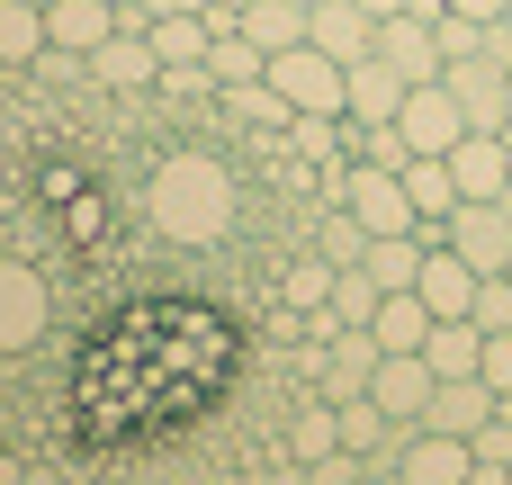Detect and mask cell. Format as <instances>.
I'll return each instance as SVG.
<instances>
[{
  "label": "cell",
  "mask_w": 512,
  "mask_h": 485,
  "mask_svg": "<svg viewBox=\"0 0 512 485\" xmlns=\"http://www.w3.org/2000/svg\"><path fill=\"white\" fill-rule=\"evenodd\" d=\"M432 234H450V252H459L477 279L512 261V207H504V198H459V207H450Z\"/></svg>",
  "instance_id": "obj_1"
},
{
  "label": "cell",
  "mask_w": 512,
  "mask_h": 485,
  "mask_svg": "<svg viewBox=\"0 0 512 485\" xmlns=\"http://www.w3.org/2000/svg\"><path fill=\"white\" fill-rule=\"evenodd\" d=\"M441 81H450V99H459L468 126H504L512 117V63L504 54H486V45H477V54H450Z\"/></svg>",
  "instance_id": "obj_2"
},
{
  "label": "cell",
  "mask_w": 512,
  "mask_h": 485,
  "mask_svg": "<svg viewBox=\"0 0 512 485\" xmlns=\"http://www.w3.org/2000/svg\"><path fill=\"white\" fill-rule=\"evenodd\" d=\"M387 468H396L405 485H468V477H477V450H468L459 432H432V423H414V432H396Z\"/></svg>",
  "instance_id": "obj_3"
},
{
  "label": "cell",
  "mask_w": 512,
  "mask_h": 485,
  "mask_svg": "<svg viewBox=\"0 0 512 485\" xmlns=\"http://www.w3.org/2000/svg\"><path fill=\"white\" fill-rule=\"evenodd\" d=\"M153 216H162L171 234H216V225H225V189H216V171L171 162V171L153 180Z\"/></svg>",
  "instance_id": "obj_4"
},
{
  "label": "cell",
  "mask_w": 512,
  "mask_h": 485,
  "mask_svg": "<svg viewBox=\"0 0 512 485\" xmlns=\"http://www.w3.org/2000/svg\"><path fill=\"white\" fill-rule=\"evenodd\" d=\"M270 90H279L288 108L342 117V63H333L324 45H288V54H270Z\"/></svg>",
  "instance_id": "obj_5"
},
{
  "label": "cell",
  "mask_w": 512,
  "mask_h": 485,
  "mask_svg": "<svg viewBox=\"0 0 512 485\" xmlns=\"http://www.w3.org/2000/svg\"><path fill=\"white\" fill-rule=\"evenodd\" d=\"M432 387H441V369L423 360V351H378V369H369V396H378V414L387 423H423L432 414Z\"/></svg>",
  "instance_id": "obj_6"
},
{
  "label": "cell",
  "mask_w": 512,
  "mask_h": 485,
  "mask_svg": "<svg viewBox=\"0 0 512 485\" xmlns=\"http://www.w3.org/2000/svg\"><path fill=\"white\" fill-rule=\"evenodd\" d=\"M405 90H414V81H405L387 54H360V63H342V117H351V126H396Z\"/></svg>",
  "instance_id": "obj_7"
},
{
  "label": "cell",
  "mask_w": 512,
  "mask_h": 485,
  "mask_svg": "<svg viewBox=\"0 0 512 485\" xmlns=\"http://www.w3.org/2000/svg\"><path fill=\"white\" fill-rule=\"evenodd\" d=\"M396 135H405V153H450V144L468 135V117H459L450 81H414V90H405V108H396Z\"/></svg>",
  "instance_id": "obj_8"
},
{
  "label": "cell",
  "mask_w": 512,
  "mask_h": 485,
  "mask_svg": "<svg viewBox=\"0 0 512 485\" xmlns=\"http://www.w3.org/2000/svg\"><path fill=\"white\" fill-rule=\"evenodd\" d=\"M315 351H324V396H360L369 369H378V333H369V324H333V315H315Z\"/></svg>",
  "instance_id": "obj_9"
},
{
  "label": "cell",
  "mask_w": 512,
  "mask_h": 485,
  "mask_svg": "<svg viewBox=\"0 0 512 485\" xmlns=\"http://www.w3.org/2000/svg\"><path fill=\"white\" fill-rule=\"evenodd\" d=\"M45 324H54V297H45V279H36L27 261H0V351H27V342H45Z\"/></svg>",
  "instance_id": "obj_10"
},
{
  "label": "cell",
  "mask_w": 512,
  "mask_h": 485,
  "mask_svg": "<svg viewBox=\"0 0 512 485\" xmlns=\"http://www.w3.org/2000/svg\"><path fill=\"white\" fill-rule=\"evenodd\" d=\"M81 72H90L99 90H117V99H126V90H153L162 54H153V36H144V27H117L108 45H90V54H81Z\"/></svg>",
  "instance_id": "obj_11"
},
{
  "label": "cell",
  "mask_w": 512,
  "mask_h": 485,
  "mask_svg": "<svg viewBox=\"0 0 512 485\" xmlns=\"http://www.w3.org/2000/svg\"><path fill=\"white\" fill-rule=\"evenodd\" d=\"M414 297L432 306V315H468L477 306V270L450 252V234H432L423 225V270H414Z\"/></svg>",
  "instance_id": "obj_12"
},
{
  "label": "cell",
  "mask_w": 512,
  "mask_h": 485,
  "mask_svg": "<svg viewBox=\"0 0 512 485\" xmlns=\"http://www.w3.org/2000/svg\"><path fill=\"white\" fill-rule=\"evenodd\" d=\"M450 180H459V198H504V189H512L504 126H468V135L450 144Z\"/></svg>",
  "instance_id": "obj_13"
},
{
  "label": "cell",
  "mask_w": 512,
  "mask_h": 485,
  "mask_svg": "<svg viewBox=\"0 0 512 485\" xmlns=\"http://www.w3.org/2000/svg\"><path fill=\"white\" fill-rule=\"evenodd\" d=\"M306 45H324L333 63H360V54H378V18L360 0H315L306 9Z\"/></svg>",
  "instance_id": "obj_14"
},
{
  "label": "cell",
  "mask_w": 512,
  "mask_h": 485,
  "mask_svg": "<svg viewBox=\"0 0 512 485\" xmlns=\"http://www.w3.org/2000/svg\"><path fill=\"white\" fill-rule=\"evenodd\" d=\"M126 27V0H54L45 9V45L54 54H90V45H108Z\"/></svg>",
  "instance_id": "obj_15"
},
{
  "label": "cell",
  "mask_w": 512,
  "mask_h": 485,
  "mask_svg": "<svg viewBox=\"0 0 512 485\" xmlns=\"http://www.w3.org/2000/svg\"><path fill=\"white\" fill-rule=\"evenodd\" d=\"M378 54H387L405 81H441V36H432V18H414V9L378 18Z\"/></svg>",
  "instance_id": "obj_16"
},
{
  "label": "cell",
  "mask_w": 512,
  "mask_h": 485,
  "mask_svg": "<svg viewBox=\"0 0 512 485\" xmlns=\"http://www.w3.org/2000/svg\"><path fill=\"white\" fill-rule=\"evenodd\" d=\"M495 405H504V396H495L486 378H441V387H432V414H423V423H432V432H459V441H477V423H486Z\"/></svg>",
  "instance_id": "obj_17"
},
{
  "label": "cell",
  "mask_w": 512,
  "mask_h": 485,
  "mask_svg": "<svg viewBox=\"0 0 512 485\" xmlns=\"http://www.w3.org/2000/svg\"><path fill=\"white\" fill-rule=\"evenodd\" d=\"M279 144H288L297 162H315V171H342V162H351V117H315V108H297Z\"/></svg>",
  "instance_id": "obj_18"
},
{
  "label": "cell",
  "mask_w": 512,
  "mask_h": 485,
  "mask_svg": "<svg viewBox=\"0 0 512 485\" xmlns=\"http://www.w3.org/2000/svg\"><path fill=\"white\" fill-rule=\"evenodd\" d=\"M432 324H441V315H432L414 288H387V297H378V315H369L378 351H423V342H432Z\"/></svg>",
  "instance_id": "obj_19"
},
{
  "label": "cell",
  "mask_w": 512,
  "mask_h": 485,
  "mask_svg": "<svg viewBox=\"0 0 512 485\" xmlns=\"http://www.w3.org/2000/svg\"><path fill=\"white\" fill-rule=\"evenodd\" d=\"M405 198H414V216H423V225H441V216L459 207V180H450V153H405Z\"/></svg>",
  "instance_id": "obj_20"
},
{
  "label": "cell",
  "mask_w": 512,
  "mask_h": 485,
  "mask_svg": "<svg viewBox=\"0 0 512 485\" xmlns=\"http://www.w3.org/2000/svg\"><path fill=\"white\" fill-rule=\"evenodd\" d=\"M477 351H486V324H477V315H441L432 342H423V360H432L441 378H477Z\"/></svg>",
  "instance_id": "obj_21"
},
{
  "label": "cell",
  "mask_w": 512,
  "mask_h": 485,
  "mask_svg": "<svg viewBox=\"0 0 512 485\" xmlns=\"http://www.w3.org/2000/svg\"><path fill=\"white\" fill-rule=\"evenodd\" d=\"M378 297H387V288L369 279V261H333V297H324L315 315H333V324H369V315H378Z\"/></svg>",
  "instance_id": "obj_22"
},
{
  "label": "cell",
  "mask_w": 512,
  "mask_h": 485,
  "mask_svg": "<svg viewBox=\"0 0 512 485\" xmlns=\"http://www.w3.org/2000/svg\"><path fill=\"white\" fill-rule=\"evenodd\" d=\"M243 36H252L261 54L306 45V0H252V9H243Z\"/></svg>",
  "instance_id": "obj_23"
},
{
  "label": "cell",
  "mask_w": 512,
  "mask_h": 485,
  "mask_svg": "<svg viewBox=\"0 0 512 485\" xmlns=\"http://www.w3.org/2000/svg\"><path fill=\"white\" fill-rule=\"evenodd\" d=\"M360 261H369L378 288H414V270H423V225H414V234H369Z\"/></svg>",
  "instance_id": "obj_24"
},
{
  "label": "cell",
  "mask_w": 512,
  "mask_h": 485,
  "mask_svg": "<svg viewBox=\"0 0 512 485\" xmlns=\"http://www.w3.org/2000/svg\"><path fill=\"white\" fill-rule=\"evenodd\" d=\"M36 54H45V9L36 0H0V72H18Z\"/></svg>",
  "instance_id": "obj_25"
},
{
  "label": "cell",
  "mask_w": 512,
  "mask_h": 485,
  "mask_svg": "<svg viewBox=\"0 0 512 485\" xmlns=\"http://www.w3.org/2000/svg\"><path fill=\"white\" fill-rule=\"evenodd\" d=\"M144 36H153L162 63H207V36H216V27H207V9H189V18H153Z\"/></svg>",
  "instance_id": "obj_26"
},
{
  "label": "cell",
  "mask_w": 512,
  "mask_h": 485,
  "mask_svg": "<svg viewBox=\"0 0 512 485\" xmlns=\"http://www.w3.org/2000/svg\"><path fill=\"white\" fill-rule=\"evenodd\" d=\"M288 441H297V459H306V468H315V459H333V450H342V423H333V396H324V405H315V414H306V423H297Z\"/></svg>",
  "instance_id": "obj_27"
},
{
  "label": "cell",
  "mask_w": 512,
  "mask_h": 485,
  "mask_svg": "<svg viewBox=\"0 0 512 485\" xmlns=\"http://www.w3.org/2000/svg\"><path fill=\"white\" fill-rule=\"evenodd\" d=\"M468 315H477L486 333H512V270H486V279H477V306H468Z\"/></svg>",
  "instance_id": "obj_28"
},
{
  "label": "cell",
  "mask_w": 512,
  "mask_h": 485,
  "mask_svg": "<svg viewBox=\"0 0 512 485\" xmlns=\"http://www.w3.org/2000/svg\"><path fill=\"white\" fill-rule=\"evenodd\" d=\"M279 297H288V306H297V315H315V306H324V297H333V261H297V270H288V288H279Z\"/></svg>",
  "instance_id": "obj_29"
},
{
  "label": "cell",
  "mask_w": 512,
  "mask_h": 485,
  "mask_svg": "<svg viewBox=\"0 0 512 485\" xmlns=\"http://www.w3.org/2000/svg\"><path fill=\"white\" fill-rule=\"evenodd\" d=\"M153 90H162V99H216V72H207V63H162Z\"/></svg>",
  "instance_id": "obj_30"
},
{
  "label": "cell",
  "mask_w": 512,
  "mask_h": 485,
  "mask_svg": "<svg viewBox=\"0 0 512 485\" xmlns=\"http://www.w3.org/2000/svg\"><path fill=\"white\" fill-rule=\"evenodd\" d=\"M477 378H486L495 396H512V333H486V351H477Z\"/></svg>",
  "instance_id": "obj_31"
},
{
  "label": "cell",
  "mask_w": 512,
  "mask_h": 485,
  "mask_svg": "<svg viewBox=\"0 0 512 485\" xmlns=\"http://www.w3.org/2000/svg\"><path fill=\"white\" fill-rule=\"evenodd\" d=\"M189 9H207V0H135V18L153 27V18H189Z\"/></svg>",
  "instance_id": "obj_32"
},
{
  "label": "cell",
  "mask_w": 512,
  "mask_h": 485,
  "mask_svg": "<svg viewBox=\"0 0 512 485\" xmlns=\"http://www.w3.org/2000/svg\"><path fill=\"white\" fill-rule=\"evenodd\" d=\"M441 9H459V18H477V27H486V18H504V0H441Z\"/></svg>",
  "instance_id": "obj_33"
},
{
  "label": "cell",
  "mask_w": 512,
  "mask_h": 485,
  "mask_svg": "<svg viewBox=\"0 0 512 485\" xmlns=\"http://www.w3.org/2000/svg\"><path fill=\"white\" fill-rule=\"evenodd\" d=\"M243 9H252V0H207V18H243Z\"/></svg>",
  "instance_id": "obj_34"
},
{
  "label": "cell",
  "mask_w": 512,
  "mask_h": 485,
  "mask_svg": "<svg viewBox=\"0 0 512 485\" xmlns=\"http://www.w3.org/2000/svg\"><path fill=\"white\" fill-rule=\"evenodd\" d=\"M360 9H369V18H396V9H414V0H360Z\"/></svg>",
  "instance_id": "obj_35"
},
{
  "label": "cell",
  "mask_w": 512,
  "mask_h": 485,
  "mask_svg": "<svg viewBox=\"0 0 512 485\" xmlns=\"http://www.w3.org/2000/svg\"><path fill=\"white\" fill-rule=\"evenodd\" d=\"M504 153H512V117H504Z\"/></svg>",
  "instance_id": "obj_36"
},
{
  "label": "cell",
  "mask_w": 512,
  "mask_h": 485,
  "mask_svg": "<svg viewBox=\"0 0 512 485\" xmlns=\"http://www.w3.org/2000/svg\"><path fill=\"white\" fill-rule=\"evenodd\" d=\"M306 9H315V0H306Z\"/></svg>",
  "instance_id": "obj_37"
},
{
  "label": "cell",
  "mask_w": 512,
  "mask_h": 485,
  "mask_svg": "<svg viewBox=\"0 0 512 485\" xmlns=\"http://www.w3.org/2000/svg\"><path fill=\"white\" fill-rule=\"evenodd\" d=\"M504 270H512V261H504Z\"/></svg>",
  "instance_id": "obj_38"
}]
</instances>
